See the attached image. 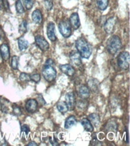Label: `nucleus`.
<instances>
[{
  "label": "nucleus",
  "instance_id": "nucleus-1",
  "mask_svg": "<svg viewBox=\"0 0 130 146\" xmlns=\"http://www.w3.org/2000/svg\"><path fill=\"white\" fill-rule=\"evenodd\" d=\"M75 46H76L78 52H79L81 56L84 59H88L89 57L91 56L92 49L85 39L82 38V37L78 39L75 43Z\"/></svg>",
  "mask_w": 130,
  "mask_h": 146
},
{
  "label": "nucleus",
  "instance_id": "nucleus-2",
  "mask_svg": "<svg viewBox=\"0 0 130 146\" xmlns=\"http://www.w3.org/2000/svg\"><path fill=\"white\" fill-rule=\"evenodd\" d=\"M122 43L120 38L118 36H113L107 40V49L109 53L112 55L116 54L121 49Z\"/></svg>",
  "mask_w": 130,
  "mask_h": 146
},
{
  "label": "nucleus",
  "instance_id": "nucleus-3",
  "mask_svg": "<svg viewBox=\"0 0 130 146\" xmlns=\"http://www.w3.org/2000/svg\"><path fill=\"white\" fill-rule=\"evenodd\" d=\"M43 78H45L47 82H52L56 79V71L54 68L53 66H50V65H44L42 71Z\"/></svg>",
  "mask_w": 130,
  "mask_h": 146
},
{
  "label": "nucleus",
  "instance_id": "nucleus-4",
  "mask_svg": "<svg viewBox=\"0 0 130 146\" xmlns=\"http://www.w3.org/2000/svg\"><path fill=\"white\" fill-rule=\"evenodd\" d=\"M129 53L128 52H122L119 55L117 59V64L119 67L123 69L126 70L129 67Z\"/></svg>",
  "mask_w": 130,
  "mask_h": 146
},
{
  "label": "nucleus",
  "instance_id": "nucleus-5",
  "mask_svg": "<svg viewBox=\"0 0 130 146\" xmlns=\"http://www.w3.org/2000/svg\"><path fill=\"white\" fill-rule=\"evenodd\" d=\"M59 30L60 34L64 37H68L72 34V29H71L70 23L68 21H62L59 24Z\"/></svg>",
  "mask_w": 130,
  "mask_h": 146
},
{
  "label": "nucleus",
  "instance_id": "nucleus-6",
  "mask_svg": "<svg viewBox=\"0 0 130 146\" xmlns=\"http://www.w3.org/2000/svg\"><path fill=\"white\" fill-rule=\"evenodd\" d=\"M35 42H36V45L38 46V47L42 51H46L49 49V43H47V41L43 36L40 35H37L35 36Z\"/></svg>",
  "mask_w": 130,
  "mask_h": 146
},
{
  "label": "nucleus",
  "instance_id": "nucleus-7",
  "mask_svg": "<svg viewBox=\"0 0 130 146\" xmlns=\"http://www.w3.org/2000/svg\"><path fill=\"white\" fill-rule=\"evenodd\" d=\"M68 21L70 23V25L72 27L73 29L77 30L78 28H79L81 23H80L79 16H78V13L72 14Z\"/></svg>",
  "mask_w": 130,
  "mask_h": 146
},
{
  "label": "nucleus",
  "instance_id": "nucleus-8",
  "mask_svg": "<svg viewBox=\"0 0 130 146\" xmlns=\"http://www.w3.org/2000/svg\"><path fill=\"white\" fill-rule=\"evenodd\" d=\"M69 57H70L71 62L74 65V66H79L82 65V56H80L79 52H77V51H72L71 52L70 55H69Z\"/></svg>",
  "mask_w": 130,
  "mask_h": 146
},
{
  "label": "nucleus",
  "instance_id": "nucleus-9",
  "mask_svg": "<svg viewBox=\"0 0 130 146\" xmlns=\"http://www.w3.org/2000/svg\"><path fill=\"white\" fill-rule=\"evenodd\" d=\"M47 36L50 40L54 42L56 40V36L55 34V25L52 22H50L47 25Z\"/></svg>",
  "mask_w": 130,
  "mask_h": 146
},
{
  "label": "nucleus",
  "instance_id": "nucleus-10",
  "mask_svg": "<svg viewBox=\"0 0 130 146\" xmlns=\"http://www.w3.org/2000/svg\"><path fill=\"white\" fill-rule=\"evenodd\" d=\"M38 103L35 99H29L26 103V110L29 113H34L37 109Z\"/></svg>",
  "mask_w": 130,
  "mask_h": 146
},
{
  "label": "nucleus",
  "instance_id": "nucleus-11",
  "mask_svg": "<svg viewBox=\"0 0 130 146\" xmlns=\"http://www.w3.org/2000/svg\"><path fill=\"white\" fill-rule=\"evenodd\" d=\"M75 94L73 92H69L66 96V103L68 107V110H72L75 107Z\"/></svg>",
  "mask_w": 130,
  "mask_h": 146
},
{
  "label": "nucleus",
  "instance_id": "nucleus-12",
  "mask_svg": "<svg viewBox=\"0 0 130 146\" xmlns=\"http://www.w3.org/2000/svg\"><path fill=\"white\" fill-rule=\"evenodd\" d=\"M0 53L2 56V59L7 61L9 60L10 57V50H9V46L6 43H3L0 46Z\"/></svg>",
  "mask_w": 130,
  "mask_h": 146
},
{
  "label": "nucleus",
  "instance_id": "nucleus-13",
  "mask_svg": "<svg viewBox=\"0 0 130 146\" xmlns=\"http://www.w3.org/2000/svg\"><path fill=\"white\" fill-rule=\"evenodd\" d=\"M59 68H60L62 72L65 73L66 75H68V76H73L74 74H75V68L69 64L61 65L59 66Z\"/></svg>",
  "mask_w": 130,
  "mask_h": 146
},
{
  "label": "nucleus",
  "instance_id": "nucleus-14",
  "mask_svg": "<svg viewBox=\"0 0 130 146\" xmlns=\"http://www.w3.org/2000/svg\"><path fill=\"white\" fill-rule=\"evenodd\" d=\"M114 25H115V20L113 18H109L106 21L104 24V30L107 34H110L113 31Z\"/></svg>",
  "mask_w": 130,
  "mask_h": 146
},
{
  "label": "nucleus",
  "instance_id": "nucleus-15",
  "mask_svg": "<svg viewBox=\"0 0 130 146\" xmlns=\"http://www.w3.org/2000/svg\"><path fill=\"white\" fill-rule=\"evenodd\" d=\"M78 96L83 100L88 99L90 96V90L85 85H82L78 89Z\"/></svg>",
  "mask_w": 130,
  "mask_h": 146
},
{
  "label": "nucleus",
  "instance_id": "nucleus-16",
  "mask_svg": "<svg viewBox=\"0 0 130 146\" xmlns=\"http://www.w3.org/2000/svg\"><path fill=\"white\" fill-rule=\"evenodd\" d=\"M32 20L35 24L36 25H40L42 22V20H43V16H42V13L41 11L38 9H36L33 11L32 13Z\"/></svg>",
  "mask_w": 130,
  "mask_h": 146
},
{
  "label": "nucleus",
  "instance_id": "nucleus-17",
  "mask_svg": "<svg viewBox=\"0 0 130 146\" xmlns=\"http://www.w3.org/2000/svg\"><path fill=\"white\" fill-rule=\"evenodd\" d=\"M81 124L83 125V127L86 131L88 132H92L94 130V127L91 123L89 121V119L88 118H84L82 119L81 120Z\"/></svg>",
  "mask_w": 130,
  "mask_h": 146
},
{
  "label": "nucleus",
  "instance_id": "nucleus-18",
  "mask_svg": "<svg viewBox=\"0 0 130 146\" xmlns=\"http://www.w3.org/2000/svg\"><path fill=\"white\" fill-rule=\"evenodd\" d=\"M76 124V119L74 116H68V118L66 119V122H65V128L66 129H69L72 128V126Z\"/></svg>",
  "mask_w": 130,
  "mask_h": 146
},
{
  "label": "nucleus",
  "instance_id": "nucleus-19",
  "mask_svg": "<svg viewBox=\"0 0 130 146\" xmlns=\"http://www.w3.org/2000/svg\"><path fill=\"white\" fill-rule=\"evenodd\" d=\"M98 84H99V82H98V80L94 79V78H91L88 82V88H89V90L96 91L98 90Z\"/></svg>",
  "mask_w": 130,
  "mask_h": 146
},
{
  "label": "nucleus",
  "instance_id": "nucleus-20",
  "mask_svg": "<svg viewBox=\"0 0 130 146\" xmlns=\"http://www.w3.org/2000/svg\"><path fill=\"white\" fill-rule=\"evenodd\" d=\"M88 119L89 121L91 122V124H94V126H97V125H99V123H100V117H99V116H98V114H90Z\"/></svg>",
  "mask_w": 130,
  "mask_h": 146
},
{
  "label": "nucleus",
  "instance_id": "nucleus-21",
  "mask_svg": "<svg viewBox=\"0 0 130 146\" xmlns=\"http://www.w3.org/2000/svg\"><path fill=\"white\" fill-rule=\"evenodd\" d=\"M18 47H19V50L21 51H23V50H26L27 47H28V42L27 40H26L24 37H20L18 39Z\"/></svg>",
  "mask_w": 130,
  "mask_h": 146
},
{
  "label": "nucleus",
  "instance_id": "nucleus-22",
  "mask_svg": "<svg viewBox=\"0 0 130 146\" xmlns=\"http://www.w3.org/2000/svg\"><path fill=\"white\" fill-rule=\"evenodd\" d=\"M57 109H58V110H59L61 113H66V112L68 111V106H67V104H66V102H62V101H61V102H59L58 104H57Z\"/></svg>",
  "mask_w": 130,
  "mask_h": 146
},
{
  "label": "nucleus",
  "instance_id": "nucleus-23",
  "mask_svg": "<svg viewBox=\"0 0 130 146\" xmlns=\"http://www.w3.org/2000/svg\"><path fill=\"white\" fill-rule=\"evenodd\" d=\"M109 0H97V5L100 11H104L108 6Z\"/></svg>",
  "mask_w": 130,
  "mask_h": 146
},
{
  "label": "nucleus",
  "instance_id": "nucleus-24",
  "mask_svg": "<svg viewBox=\"0 0 130 146\" xmlns=\"http://www.w3.org/2000/svg\"><path fill=\"white\" fill-rule=\"evenodd\" d=\"M15 7H16V11L19 14H22L25 12V8L23 6L22 2L21 0H17V2L15 3Z\"/></svg>",
  "mask_w": 130,
  "mask_h": 146
},
{
  "label": "nucleus",
  "instance_id": "nucleus-25",
  "mask_svg": "<svg viewBox=\"0 0 130 146\" xmlns=\"http://www.w3.org/2000/svg\"><path fill=\"white\" fill-rule=\"evenodd\" d=\"M27 31V22L26 21H23L19 25V33L21 34H25Z\"/></svg>",
  "mask_w": 130,
  "mask_h": 146
},
{
  "label": "nucleus",
  "instance_id": "nucleus-26",
  "mask_svg": "<svg viewBox=\"0 0 130 146\" xmlns=\"http://www.w3.org/2000/svg\"><path fill=\"white\" fill-rule=\"evenodd\" d=\"M18 62H19V58L17 56H14L11 58V66L13 69H17L18 66Z\"/></svg>",
  "mask_w": 130,
  "mask_h": 146
},
{
  "label": "nucleus",
  "instance_id": "nucleus-27",
  "mask_svg": "<svg viewBox=\"0 0 130 146\" xmlns=\"http://www.w3.org/2000/svg\"><path fill=\"white\" fill-rule=\"evenodd\" d=\"M24 5L25 6V9L27 10H30L33 7V5L34 3V0H22Z\"/></svg>",
  "mask_w": 130,
  "mask_h": 146
},
{
  "label": "nucleus",
  "instance_id": "nucleus-28",
  "mask_svg": "<svg viewBox=\"0 0 130 146\" xmlns=\"http://www.w3.org/2000/svg\"><path fill=\"white\" fill-rule=\"evenodd\" d=\"M19 78H20L21 81H23V82H28L31 80V75L27 74V73L22 72L21 73Z\"/></svg>",
  "mask_w": 130,
  "mask_h": 146
},
{
  "label": "nucleus",
  "instance_id": "nucleus-29",
  "mask_svg": "<svg viewBox=\"0 0 130 146\" xmlns=\"http://www.w3.org/2000/svg\"><path fill=\"white\" fill-rule=\"evenodd\" d=\"M30 132V129L29 126L27 125H23L21 126V136L23 135H25V137H27V135Z\"/></svg>",
  "mask_w": 130,
  "mask_h": 146
},
{
  "label": "nucleus",
  "instance_id": "nucleus-30",
  "mask_svg": "<svg viewBox=\"0 0 130 146\" xmlns=\"http://www.w3.org/2000/svg\"><path fill=\"white\" fill-rule=\"evenodd\" d=\"M13 112L16 116H20L21 114V109L17 105H13Z\"/></svg>",
  "mask_w": 130,
  "mask_h": 146
},
{
  "label": "nucleus",
  "instance_id": "nucleus-31",
  "mask_svg": "<svg viewBox=\"0 0 130 146\" xmlns=\"http://www.w3.org/2000/svg\"><path fill=\"white\" fill-rule=\"evenodd\" d=\"M31 80L37 83V82L40 81V75H39V74H34V75H31Z\"/></svg>",
  "mask_w": 130,
  "mask_h": 146
},
{
  "label": "nucleus",
  "instance_id": "nucleus-32",
  "mask_svg": "<svg viewBox=\"0 0 130 146\" xmlns=\"http://www.w3.org/2000/svg\"><path fill=\"white\" fill-rule=\"evenodd\" d=\"M44 5H45V7L46 8L47 10H51L52 9V2L51 0H45L44 1Z\"/></svg>",
  "mask_w": 130,
  "mask_h": 146
},
{
  "label": "nucleus",
  "instance_id": "nucleus-33",
  "mask_svg": "<svg viewBox=\"0 0 130 146\" xmlns=\"http://www.w3.org/2000/svg\"><path fill=\"white\" fill-rule=\"evenodd\" d=\"M36 99H37V100H36V101H37V103H39V104H40L41 106H43V105L46 104V101L43 100V97H42L41 95H39Z\"/></svg>",
  "mask_w": 130,
  "mask_h": 146
},
{
  "label": "nucleus",
  "instance_id": "nucleus-34",
  "mask_svg": "<svg viewBox=\"0 0 130 146\" xmlns=\"http://www.w3.org/2000/svg\"><path fill=\"white\" fill-rule=\"evenodd\" d=\"M3 7L5 8L6 11H9V3L7 0H3Z\"/></svg>",
  "mask_w": 130,
  "mask_h": 146
},
{
  "label": "nucleus",
  "instance_id": "nucleus-35",
  "mask_svg": "<svg viewBox=\"0 0 130 146\" xmlns=\"http://www.w3.org/2000/svg\"><path fill=\"white\" fill-rule=\"evenodd\" d=\"M45 64L46 65H50V66H53L54 62H53V61H52L51 59H48L47 60H46V62Z\"/></svg>",
  "mask_w": 130,
  "mask_h": 146
},
{
  "label": "nucleus",
  "instance_id": "nucleus-36",
  "mask_svg": "<svg viewBox=\"0 0 130 146\" xmlns=\"http://www.w3.org/2000/svg\"><path fill=\"white\" fill-rule=\"evenodd\" d=\"M3 0H0V11L3 9Z\"/></svg>",
  "mask_w": 130,
  "mask_h": 146
},
{
  "label": "nucleus",
  "instance_id": "nucleus-37",
  "mask_svg": "<svg viewBox=\"0 0 130 146\" xmlns=\"http://www.w3.org/2000/svg\"><path fill=\"white\" fill-rule=\"evenodd\" d=\"M27 145H37V144L36 142H34V141H31V142L27 144Z\"/></svg>",
  "mask_w": 130,
  "mask_h": 146
},
{
  "label": "nucleus",
  "instance_id": "nucleus-38",
  "mask_svg": "<svg viewBox=\"0 0 130 146\" xmlns=\"http://www.w3.org/2000/svg\"><path fill=\"white\" fill-rule=\"evenodd\" d=\"M2 35H3V33H2V30H0V39L2 37Z\"/></svg>",
  "mask_w": 130,
  "mask_h": 146
},
{
  "label": "nucleus",
  "instance_id": "nucleus-39",
  "mask_svg": "<svg viewBox=\"0 0 130 146\" xmlns=\"http://www.w3.org/2000/svg\"><path fill=\"white\" fill-rule=\"evenodd\" d=\"M0 104H1V100H0Z\"/></svg>",
  "mask_w": 130,
  "mask_h": 146
}]
</instances>
